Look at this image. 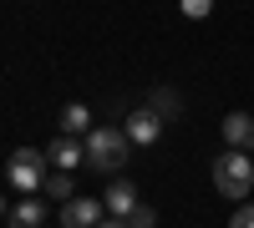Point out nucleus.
Returning <instances> with one entry per match:
<instances>
[{"instance_id": "f257e3e1", "label": "nucleus", "mask_w": 254, "mask_h": 228, "mask_svg": "<svg viewBox=\"0 0 254 228\" xmlns=\"http://www.w3.org/2000/svg\"><path fill=\"white\" fill-rule=\"evenodd\" d=\"M81 147H87V162L97 173H117L127 162V152H132V142H127V132H117V127H92Z\"/></svg>"}, {"instance_id": "f03ea898", "label": "nucleus", "mask_w": 254, "mask_h": 228, "mask_svg": "<svg viewBox=\"0 0 254 228\" xmlns=\"http://www.w3.org/2000/svg\"><path fill=\"white\" fill-rule=\"evenodd\" d=\"M214 188H219L224 198H249V188H254V162H249V152H234V147H229V152L214 162Z\"/></svg>"}, {"instance_id": "7ed1b4c3", "label": "nucleus", "mask_w": 254, "mask_h": 228, "mask_svg": "<svg viewBox=\"0 0 254 228\" xmlns=\"http://www.w3.org/2000/svg\"><path fill=\"white\" fill-rule=\"evenodd\" d=\"M5 178H10L15 198H20V193H41V182H46V152H36V147H20V152H10V162H5Z\"/></svg>"}, {"instance_id": "20e7f679", "label": "nucleus", "mask_w": 254, "mask_h": 228, "mask_svg": "<svg viewBox=\"0 0 254 228\" xmlns=\"http://www.w3.org/2000/svg\"><path fill=\"white\" fill-rule=\"evenodd\" d=\"M127 142H132V147H153V142L163 137V117L153 112V107H142V112H132V117H127Z\"/></svg>"}, {"instance_id": "39448f33", "label": "nucleus", "mask_w": 254, "mask_h": 228, "mask_svg": "<svg viewBox=\"0 0 254 228\" xmlns=\"http://www.w3.org/2000/svg\"><path fill=\"white\" fill-rule=\"evenodd\" d=\"M102 223V203L97 198H71L61 203V228H97Z\"/></svg>"}, {"instance_id": "423d86ee", "label": "nucleus", "mask_w": 254, "mask_h": 228, "mask_svg": "<svg viewBox=\"0 0 254 228\" xmlns=\"http://www.w3.org/2000/svg\"><path fill=\"white\" fill-rule=\"evenodd\" d=\"M5 223L10 228H41V223H46V203L31 198V193H20L10 208H5Z\"/></svg>"}, {"instance_id": "0eeeda50", "label": "nucleus", "mask_w": 254, "mask_h": 228, "mask_svg": "<svg viewBox=\"0 0 254 228\" xmlns=\"http://www.w3.org/2000/svg\"><path fill=\"white\" fill-rule=\"evenodd\" d=\"M46 162H51V168H61V173H71L76 162H87V147H81L76 137H61V132H56V142L46 147Z\"/></svg>"}, {"instance_id": "6e6552de", "label": "nucleus", "mask_w": 254, "mask_h": 228, "mask_svg": "<svg viewBox=\"0 0 254 228\" xmlns=\"http://www.w3.org/2000/svg\"><path fill=\"white\" fill-rule=\"evenodd\" d=\"M224 142H229L234 152H249V147H254V117H249V112H229V117H224Z\"/></svg>"}, {"instance_id": "1a4fd4ad", "label": "nucleus", "mask_w": 254, "mask_h": 228, "mask_svg": "<svg viewBox=\"0 0 254 228\" xmlns=\"http://www.w3.org/2000/svg\"><path fill=\"white\" fill-rule=\"evenodd\" d=\"M102 208H107L112 218H132V208H137V188H132V182H112V188L107 193H102Z\"/></svg>"}, {"instance_id": "9d476101", "label": "nucleus", "mask_w": 254, "mask_h": 228, "mask_svg": "<svg viewBox=\"0 0 254 228\" xmlns=\"http://www.w3.org/2000/svg\"><path fill=\"white\" fill-rule=\"evenodd\" d=\"M76 132H92V112L81 101H66L61 107V137H76Z\"/></svg>"}, {"instance_id": "9b49d317", "label": "nucleus", "mask_w": 254, "mask_h": 228, "mask_svg": "<svg viewBox=\"0 0 254 228\" xmlns=\"http://www.w3.org/2000/svg\"><path fill=\"white\" fill-rule=\"evenodd\" d=\"M41 193H46V198H71V173H46V182H41Z\"/></svg>"}, {"instance_id": "f8f14e48", "label": "nucleus", "mask_w": 254, "mask_h": 228, "mask_svg": "<svg viewBox=\"0 0 254 228\" xmlns=\"http://www.w3.org/2000/svg\"><path fill=\"white\" fill-rule=\"evenodd\" d=\"M153 112L168 122V117H178V96L173 91H153Z\"/></svg>"}, {"instance_id": "ddd939ff", "label": "nucleus", "mask_w": 254, "mask_h": 228, "mask_svg": "<svg viewBox=\"0 0 254 228\" xmlns=\"http://www.w3.org/2000/svg\"><path fill=\"white\" fill-rule=\"evenodd\" d=\"M127 223H132V228H153V223H158V213L147 208V203H137V208H132V218H127Z\"/></svg>"}, {"instance_id": "4468645a", "label": "nucleus", "mask_w": 254, "mask_h": 228, "mask_svg": "<svg viewBox=\"0 0 254 228\" xmlns=\"http://www.w3.org/2000/svg\"><path fill=\"white\" fill-rule=\"evenodd\" d=\"M208 10H214V0H183V15L188 20H203Z\"/></svg>"}, {"instance_id": "2eb2a0df", "label": "nucleus", "mask_w": 254, "mask_h": 228, "mask_svg": "<svg viewBox=\"0 0 254 228\" xmlns=\"http://www.w3.org/2000/svg\"><path fill=\"white\" fill-rule=\"evenodd\" d=\"M229 228H254V203H244V208L229 218Z\"/></svg>"}, {"instance_id": "dca6fc26", "label": "nucleus", "mask_w": 254, "mask_h": 228, "mask_svg": "<svg viewBox=\"0 0 254 228\" xmlns=\"http://www.w3.org/2000/svg\"><path fill=\"white\" fill-rule=\"evenodd\" d=\"M97 228H132L127 218H107V223H97Z\"/></svg>"}]
</instances>
